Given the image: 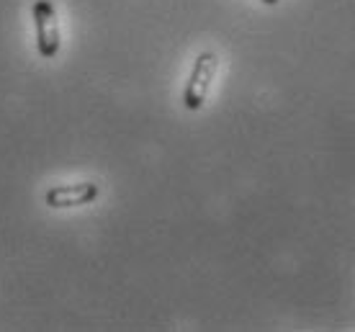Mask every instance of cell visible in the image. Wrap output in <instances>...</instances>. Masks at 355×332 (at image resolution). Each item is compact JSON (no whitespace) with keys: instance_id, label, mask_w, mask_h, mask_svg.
<instances>
[{"instance_id":"1","label":"cell","mask_w":355,"mask_h":332,"mask_svg":"<svg viewBox=\"0 0 355 332\" xmlns=\"http://www.w3.org/2000/svg\"><path fill=\"white\" fill-rule=\"evenodd\" d=\"M216 70H219V57L214 52H201L196 57L191 78L186 82V90H183V103H186L188 111L204 108L209 90H211V82L216 78Z\"/></svg>"},{"instance_id":"2","label":"cell","mask_w":355,"mask_h":332,"mask_svg":"<svg viewBox=\"0 0 355 332\" xmlns=\"http://www.w3.org/2000/svg\"><path fill=\"white\" fill-rule=\"evenodd\" d=\"M34 28H36V52L42 60H54L60 52V26H57V10L52 0H34Z\"/></svg>"},{"instance_id":"3","label":"cell","mask_w":355,"mask_h":332,"mask_svg":"<svg viewBox=\"0 0 355 332\" xmlns=\"http://www.w3.org/2000/svg\"><path fill=\"white\" fill-rule=\"evenodd\" d=\"M101 193L96 183H67V186H54L44 193V204L49 209H72V207H85L93 204Z\"/></svg>"},{"instance_id":"4","label":"cell","mask_w":355,"mask_h":332,"mask_svg":"<svg viewBox=\"0 0 355 332\" xmlns=\"http://www.w3.org/2000/svg\"><path fill=\"white\" fill-rule=\"evenodd\" d=\"M260 3H266V6H278L281 0H260Z\"/></svg>"}]
</instances>
